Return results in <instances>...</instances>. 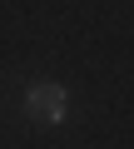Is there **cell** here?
<instances>
[{"label": "cell", "mask_w": 134, "mask_h": 149, "mask_svg": "<svg viewBox=\"0 0 134 149\" xmlns=\"http://www.w3.org/2000/svg\"><path fill=\"white\" fill-rule=\"evenodd\" d=\"M25 114H35L40 124H65V114H70V90L65 85H30L25 90Z\"/></svg>", "instance_id": "cell-1"}]
</instances>
